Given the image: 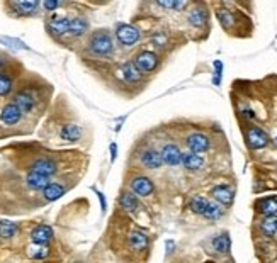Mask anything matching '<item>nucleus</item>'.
<instances>
[{
    "mask_svg": "<svg viewBox=\"0 0 277 263\" xmlns=\"http://www.w3.org/2000/svg\"><path fill=\"white\" fill-rule=\"evenodd\" d=\"M89 48L92 49L96 55H109L111 51H113L114 44H113V39H111V36L107 34V31H97L92 34V38L89 41Z\"/></svg>",
    "mask_w": 277,
    "mask_h": 263,
    "instance_id": "f257e3e1",
    "label": "nucleus"
},
{
    "mask_svg": "<svg viewBox=\"0 0 277 263\" xmlns=\"http://www.w3.org/2000/svg\"><path fill=\"white\" fill-rule=\"evenodd\" d=\"M14 102L19 105V109L22 110V114H31L36 107V97L31 90L20 88L19 92H15Z\"/></svg>",
    "mask_w": 277,
    "mask_h": 263,
    "instance_id": "f03ea898",
    "label": "nucleus"
},
{
    "mask_svg": "<svg viewBox=\"0 0 277 263\" xmlns=\"http://www.w3.org/2000/svg\"><path fill=\"white\" fill-rule=\"evenodd\" d=\"M133 63L141 73H148L156 68V65H158V56L151 51H141L139 55H136Z\"/></svg>",
    "mask_w": 277,
    "mask_h": 263,
    "instance_id": "7ed1b4c3",
    "label": "nucleus"
},
{
    "mask_svg": "<svg viewBox=\"0 0 277 263\" xmlns=\"http://www.w3.org/2000/svg\"><path fill=\"white\" fill-rule=\"evenodd\" d=\"M29 172H36V174H39V175L51 176V175H55L58 172V165L55 163V160L43 156V158H38V160H34V162L31 163Z\"/></svg>",
    "mask_w": 277,
    "mask_h": 263,
    "instance_id": "20e7f679",
    "label": "nucleus"
},
{
    "mask_svg": "<svg viewBox=\"0 0 277 263\" xmlns=\"http://www.w3.org/2000/svg\"><path fill=\"white\" fill-rule=\"evenodd\" d=\"M116 34H118L119 43L125 44V46H133L139 39V31L133 26H128V24H119Z\"/></svg>",
    "mask_w": 277,
    "mask_h": 263,
    "instance_id": "39448f33",
    "label": "nucleus"
},
{
    "mask_svg": "<svg viewBox=\"0 0 277 263\" xmlns=\"http://www.w3.org/2000/svg\"><path fill=\"white\" fill-rule=\"evenodd\" d=\"M20 117H22V110L19 109V105L15 104V102L7 104L5 107L2 109V112H0V121L7 126L17 124V122L20 121Z\"/></svg>",
    "mask_w": 277,
    "mask_h": 263,
    "instance_id": "423d86ee",
    "label": "nucleus"
},
{
    "mask_svg": "<svg viewBox=\"0 0 277 263\" xmlns=\"http://www.w3.org/2000/svg\"><path fill=\"white\" fill-rule=\"evenodd\" d=\"M247 143H249L252 150H259V148L267 146L269 138L260 127L254 126V127H249V131H247Z\"/></svg>",
    "mask_w": 277,
    "mask_h": 263,
    "instance_id": "0eeeda50",
    "label": "nucleus"
},
{
    "mask_svg": "<svg viewBox=\"0 0 277 263\" xmlns=\"http://www.w3.org/2000/svg\"><path fill=\"white\" fill-rule=\"evenodd\" d=\"M162 160L167 165H170V167H175V165H179L180 163V160H182V153H180V150L177 148L175 145H165L163 146V150H162Z\"/></svg>",
    "mask_w": 277,
    "mask_h": 263,
    "instance_id": "6e6552de",
    "label": "nucleus"
},
{
    "mask_svg": "<svg viewBox=\"0 0 277 263\" xmlns=\"http://www.w3.org/2000/svg\"><path fill=\"white\" fill-rule=\"evenodd\" d=\"M31 240L34 241V243H39V245H48L49 241L53 240V229L49 228V226L41 224V226H38V228L32 229Z\"/></svg>",
    "mask_w": 277,
    "mask_h": 263,
    "instance_id": "1a4fd4ad",
    "label": "nucleus"
},
{
    "mask_svg": "<svg viewBox=\"0 0 277 263\" xmlns=\"http://www.w3.org/2000/svg\"><path fill=\"white\" fill-rule=\"evenodd\" d=\"M141 163L150 170H155V168H160L163 163L162 155L155 150H144L141 153Z\"/></svg>",
    "mask_w": 277,
    "mask_h": 263,
    "instance_id": "9d476101",
    "label": "nucleus"
},
{
    "mask_svg": "<svg viewBox=\"0 0 277 263\" xmlns=\"http://www.w3.org/2000/svg\"><path fill=\"white\" fill-rule=\"evenodd\" d=\"M49 183V176L39 175L36 172H29L26 175V185L31 188V190H43Z\"/></svg>",
    "mask_w": 277,
    "mask_h": 263,
    "instance_id": "9b49d317",
    "label": "nucleus"
},
{
    "mask_svg": "<svg viewBox=\"0 0 277 263\" xmlns=\"http://www.w3.org/2000/svg\"><path fill=\"white\" fill-rule=\"evenodd\" d=\"M187 146L194 153H202V151H206L209 148V139L204 134H192L187 139Z\"/></svg>",
    "mask_w": 277,
    "mask_h": 263,
    "instance_id": "f8f14e48",
    "label": "nucleus"
},
{
    "mask_svg": "<svg viewBox=\"0 0 277 263\" xmlns=\"http://www.w3.org/2000/svg\"><path fill=\"white\" fill-rule=\"evenodd\" d=\"M131 188H133L138 195L146 197L153 192V183L150 178H146V176H138V178H135L133 182H131Z\"/></svg>",
    "mask_w": 277,
    "mask_h": 263,
    "instance_id": "ddd939ff",
    "label": "nucleus"
},
{
    "mask_svg": "<svg viewBox=\"0 0 277 263\" xmlns=\"http://www.w3.org/2000/svg\"><path fill=\"white\" fill-rule=\"evenodd\" d=\"M68 24L70 20L67 17H51V20L48 22V29L55 36H63L68 32Z\"/></svg>",
    "mask_w": 277,
    "mask_h": 263,
    "instance_id": "4468645a",
    "label": "nucleus"
},
{
    "mask_svg": "<svg viewBox=\"0 0 277 263\" xmlns=\"http://www.w3.org/2000/svg\"><path fill=\"white\" fill-rule=\"evenodd\" d=\"M206 20H208V10H206V7L196 5L194 9L189 10V22H191L192 26L201 27L206 24Z\"/></svg>",
    "mask_w": 277,
    "mask_h": 263,
    "instance_id": "2eb2a0df",
    "label": "nucleus"
},
{
    "mask_svg": "<svg viewBox=\"0 0 277 263\" xmlns=\"http://www.w3.org/2000/svg\"><path fill=\"white\" fill-rule=\"evenodd\" d=\"M65 188L61 183H48L46 187L43 188V197L46 202H53V200H58L61 195L65 194Z\"/></svg>",
    "mask_w": 277,
    "mask_h": 263,
    "instance_id": "dca6fc26",
    "label": "nucleus"
},
{
    "mask_svg": "<svg viewBox=\"0 0 277 263\" xmlns=\"http://www.w3.org/2000/svg\"><path fill=\"white\" fill-rule=\"evenodd\" d=\"M60 138L65 141H78L82 138V129L77 124H63L60 129Z\"/></svg>",
    "mask_w": 277,
    "mask_h": 263,
    "instance_id": "f3484780",
    "label": "nucleus"
},
{
    "mask_svg": "<svg viewBox=\"0 0 277 263\" xmlns=\"http://www.w3.org/2000/svg\"><path fill=\"white\" fill-rule=\"evenodd\" d=\"M38 3L39 0H17L14 9L17 12V15H31L38 9Z\"/></svg>",
    "mask_w": 277,
    "mask_h": 263,
    "instance_id": "a211bd4d",
    "label": "nucleus"
},
{
    "mask_svg": "<svg viewBox=\"0 0 277 263\" xmlns=\"http://www.w3.org/2000/svg\"><path fill=\"white\" fill-rule=\"evenodd\" d=\"M87 31H89V22H87L84 17H75V19L70 20L68 32L72 36H77V38H80V36H84Z\"/></svg>",
    "mask_w": 277,
    "mask_h": 263,
    "instance_id": "6ab92c4d",
    "label": "nucleus"
},
{
    "mask_svg": "<svg viewBox=\"0 0 277 263\" xmlns=\"http://www.w3.org/2000/svg\"><path fill=\"white\" fill-rule=\"evenodd\" d=\"M259 212L266 216H274L277 214V197H269V199H262L257 202Z\"/></svg>",
    "mask_w": 277,
    "mask_h": 263,
    "instance_id": "aec40b11",
    "label": "nucleus"
},
{
    "mask_svg": "<svg viewBox=\"0 0 277 263\" xmlns=\"http://www.w3.org/2000/svg\"><path fill=\"white\" fill-rule=\"evenodd\" d=\"M213 197L218 200V202L225 204V205H230L231 202H233V192L230 190L228 187L225 185H218L213 188Z\"/></svg>",
    "mask_w": 277,
    "mask_h": 263,
    "instance_id": "412c9836",
    "label": "nucleus"
},
{
    "mask_svg": "<svg viewBox=\"0 0 277 263\" xmlns=\"http://www.w3.org/2000/svg\"><path fill=\"white\" fill-rule=\"evenodd\" d=\"M180 162L184 163V167L187 168V170H199V168L204 165V160H202L199 155L194 153V151H192V153L182 155Z\"/></svg>",
    "mask_w": 277,
    "mask_h": 263,
    "instance_id": "4be33fe9",
    "label": "nucleus"
},
{
    "mask_svg": "<svg viewBox=\"0 0 277 263\" xmlns=\"http://www.w3.org/2000/svg\"><path fill=\"white\" fill-rule=\"evenodd\" d=\"M123 73H125V78L130 84H136V82L141 80V72H139V70L136 68V65L131 63V61L123 65Z\"/></svg>",
    "mask_w": 277,
    "mask_h": 263,
    "instance_id": "5701e85b",
    "label": "nucleus"
},
{
    "mask_svg": "<svg viewBox=\"0 0 277 263\" xmlns=\"http://www.w3.org/2000/svg\"><path fill=\"white\" fill-rule=\"evenodd\" d=\"M130 245L131 248L136 250V252H141L148 246V238L144 236V233H139V231H135L130 234Z\"/></svg>",
    "mask_w": 277,
    "mask_h": 263,
    "instance_id": "b1692460",
    "label": "nucleus"
},
{
    "mask_svg": "<svg viewBox=\"0 0 277 263\" xmlns=\"http://www.w3.org/2000/svg\"><path fill=\"white\" fill-rule=\"evenodd\" d=\"M12 87H14V80H12V77L5 70H2L0 72V98L9 95Z\"/></svg>",
    "mask_w": 277,
    "mask_h": 263,
    "instance_id": "393cba45",
    "label": "nucleus"
},
{
    "mask_svg": "<svg viewBox=\"0 0 277 263\" xmlns=\"http://www.w3.org/2000/svg\"><path fill=\"white\" fill-rule=\"evenodd\" d=\"M262 233L266 234V236H274L277 233V217L276 216H267L266 219L262 221Z\"/></svg>",
    "mask_w": 277,
    "mask_h": 263,
    "instance_id": "a878e982",
    "label": "nucleus"
},
{
    "mask_svg": "<svg viewBox=\"0 0 277 263\" xmlns=\"http://www.w3.org/2000/svg\"><path fill=\"white\" fill-rule=\"evenodd\" d=\"M17 233V224L10 223V221H0V236L9 240V238L15 236Z\"/></svg>",
    "mask_w": 277,
    "mask_h": 263,
    "instance_id": "bb28decb",
    "label": "nucleus"
},
{
    "mask_svg": "<svg viewBox=\"0 0 277 263\" xmlns=\"http://www.w3.org/2000/svg\"><path fill=\"white\" fill-rule=\"evenodd\" d=\"M213 246H214V250H216V252H220V253L230 252V246H231L230 236H228V234H221V236H218L216 240L213 241Z\"/></svg>",
    "mask_w": 277,
    "mask_h": 263,
    "instance_id": "cd10ccee",
    "label": "nucleus"
},
{
    "mask_svg": "<svg viewBox=\"0 0 277 263\" xmlns=\"http://www.w3.org/2000/svg\"><path fill=\"white\" fill-rule=\"evenodd\" d=\"M29 257L36 258V260H43V258H48L49 257V248H48L46 245L36 243V246L29 248Z\"/></svg>",
    "mask_w": 277,
    "mask_h": 263,
    "instance_id": "c85d7f7f",
    "label": "nucleus"
},
{
    "mask_svg": "<svg viewBox=\"0 0 277 263\" xmlns=\"http://www.w3.org/2000/svg\"><path fill=\"white\" fill-rule=\"evenodd\" d=\"M121 207L126 209V211H135V209L138 207V200H136V197L131 194V192H123Z\"/></svg>",
    "mask_w": 277,
    "mask_h": 263,
    "instance_id": "c756f323",
    "label": "nucleus"
},
{
    "mask_svg": "<svg viewBox=\"0 0 277 263\" xmlns=\"http://www.w3.org/2000/svg\"><path fill=\"white\" fill-rule=\"evenodd\" d=\"M208 200L204 199V197H199V195H196V197H192V200H191V209L194 212H197V214H204V211H206V207H208Z\"/></svg>",
    "mask_w": 277,
    "mask_h": 263,
    "instance_id": "7c9ffc66",
    "label": "nucleus"
},
{
    "mask_svg": "<svg viewBox=\"0 0 277 263\" xmlns=\"http://www.w3.org/2000/svg\"><path fill=\"white\" fill-rule=\"evenodd\" d=\"M218 19H220L221 26L225 27V29H230V27L235 24V17L230 10H220L218 12Z\"/></svg>",
    "mask_w": 277,
    "mask_h": 263,
    "instance_id": "2f4dec72",
    "label": "nucleus"
},
{
    "mask_svg": "<svg viewBox=\"0 0 277 263\" xmlns=\"http://www.w3.org/2000/svg\"><path fill=\"white\" fill-rule=\"evenodd\" d=\"M221 214H223V209L218 204H208V207H206V211H204V216L208 217V219H218Z\"/></svg>",
    "mask_w": 277,
    "mask_h": 263,
    "instance_id": "473e14b6",
    "label": "nucleus"
},
{
    "mask_svg": "<svg viewBox=\"0 0 277 263\" xmlns=\"http://www.w3.org/2000/svg\"><path fill=\"white\" fill-rule=\"evenodd\" d=\"M0 41H2L3 44H10L12 48L26 49V44H24V43H20V41H17V39H12V38H0Z\"/></svg>",
    "mask_w": 277,
    "mask_h": 263,
    "instance_id": "72a5a7b5",
    "label": "nucleus"
},
{
    "mask_svg": "<svg viewBox=\"0 0 277 263\" xmlns=\"http://www.w3.org/2000/svg\"><path fill=\"white\" fill-rule=\"evenodd\" d=\"M156 3L165 9H177L179 7V0H156Z\"/></svg>",
    "mask_w": 277,
    "mask_h": 263,
    "instance_id": "f704fd0d",
    "label": "nucleus"
},
{
    "mask_svg": "<svg viewBox=\"0 0 277 263\" xmlns=\"http://www.w3.org/2000/svg\"><path fill=\"white\" fill-rule=\"evenodd\" d=\"M214 68H216V77H214V84L220 85V80H221V61H214Z\"/></svg>",
    "mask_w": 277,
    "mask_h": 263,
    "instance_id": "c9c22d12",
    "label": "nucleus"
},
{
    "mask_svg": "<svg viewBox=\"0 0 277 263\" xmlns=\"http://www.w3.org/2000/svg\"><path fill=\"white\" fill-rule=\"evenodd\" d=\"M43 7L46 10H55L58 7V0H43Z\"/></svg>",
    "mask_w": 277,
    "mask_h": 263,
    "instance_id": "e433bc0d",
    "label": "nucleus"
},
{
    "mask_svg": "<svg viewBox=\"0 0 277 263\" xmlns=\"http://www.w3.org/2000/svg\"><path fill=\"white\" fill-rule=\"evenodd\" d=\"M153 41H155L156 44H160V46H163V44H165V36H162V34L155 36V38H153Z\"/></svg>",
    "mask_w": 277,
    "mask_h": 263,
    "instance_id": "4c0bfd02",
    "label": "nucleus"
},
{
    "mask_svg": "<svg viewBox=\"0 0 277 263\" xmlns=\"http://www.w3.org/2000/svg\"><path fill=\"white\" fill-rule=\"evenodd\" d=\"M111 153H113V160L116 158V145H111Z\"/></svg>",
    "mask_w": 277,
    "mask_h": 263,
    "instance_id": "58836bf2",
    "label": "nucleus"
},
{
    "mask_svg": "<svg viewBox=\"0 0 277 263\" xmlns=\"http://www.w3.org/2000/svg\"><path fill=\"white\" fill-rule=\"evenodd\" d=\"M2 70H3V61L0 60V72H2Z\"/></svg>",
    "mask_w": 277,
    "mask_h": 263,
    "instance_id": "ea45409f",
    "label": "nucleus"
},
{
    "mask_svg": "<svg viewBox=\"0 0 277 263\" xmlns=\"http://www.w3.org/2000/svg\"><path fill=\"white\" fill-rule=\"evenodd\" d=\"M276 146H277V138H276Z\"/></svg>",
    "mask_w": 277,
    "mask_h": 263,
    "instance_id": "a19ab883",
    "label": "nucleus"
}]
</instances>
